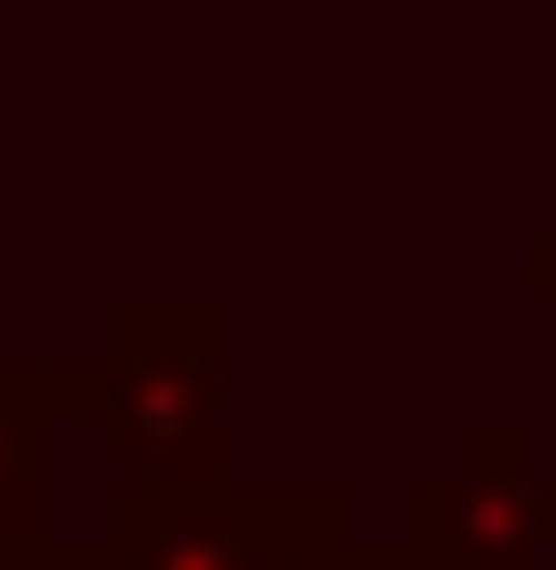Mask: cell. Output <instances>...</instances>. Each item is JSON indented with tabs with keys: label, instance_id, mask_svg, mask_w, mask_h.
<instances>
[{
	"label": "cell",
	"instance_id": "obj_6",
	"mask_svg": "<svg viewBox=\"0 0 556 570\" xmlns=\"http://www.w3.org/2000/svg\"><path fill=\"white\" fill-rule=\"evenodd\" d=\"M0 570H107V558H93V531H53V544H13Z\"/></svg>",
	"mask_w": 556,
	"mask_h": 570
},
{
	"label": "cell",
	"instance_id": "obj_3",
	"mask_svg": "<svg viewBox=\"0 0 556 570\" xmlns=\"http://www.w3.org/2000/svg\"><path fill=\"white\" fill-rule=\"evenodd\" d=\"M358 491L345 478H212V491H107V570H266L305 531H345Z\"/></svg>",
	"mask_w": 556,
	"mask_h": 570
},
{
	"label": "cell",
	"instance_id": "obj_1",
	"mask_svg": "<svg viewBox=\"0 0 556 570\" xmlns=\"http://www.w3.org/2000/svg\"><path fill=\"white\" fill-rule=\"evenodd\" d=\"M80 372V425L107 438V491H212L239 478V318L199 292H133L107 305V332L67 358Z\"/></svg>",
	"mask_w": 556,
	"mask_h": 570
},
{
	"label": "cell",
	"instance_id": "obj_2",
	"mask_svg": "<svg viewBox=\"0 0 556 570\" xmlns=\"http://www.w3.org/2000/svg\"><path fill=\"white\" fill-rule=\"evenodd\" d=\"M385 570H544L556 558V478L530 464L517 412H477L464 464H437L398 491V531H371Z\"/></svg>",
	"mask_w": 556,
	"mask_h": 570
},
{
	"label": "cell",
	"instance_id": "obj_7",
	"mask_svg": "<svg viewBox=\"0 0 556 570\" xmlns=\"http://www.w3.org/2000/svg\"><path fill=\"white\" fill-rule=\"evenodd\" d=\"M517 279H530V292L556 305V239H530V253H517Z\"/></svg>",
	"mask_w": 556,
	"mask_h": 570
},
{
	"label": "cell",
	"instance_id": "obj_5",
	"mask_svg": "<svg viewBox=\"0 0 556 570\" xmlns=\"http://www.w3.org/2000/svg\"><path fill=\"white\" fill-rule=\"evenodd\" d=\"M266 570H385V544H371V531L345 518V531H305V544H278Z\"/></svg>",
	"mask_w": 556,
	"mask_h": 570
},
{
	"label": "cell",
	"instance_id": "obj_4",
	"mask_svg": "<svg viewBox=\"0 0 556 570\" xmlns=\"http://www.w3.org/2000/svg\"><path fill=\"white\" fill-rule=\"evenodd\" d=\"M53 425H80V372L0 345V558L53 544Z\"/></svg>",
	"mask_w": 556,
	"mask_h": 570
}]
</instances>
